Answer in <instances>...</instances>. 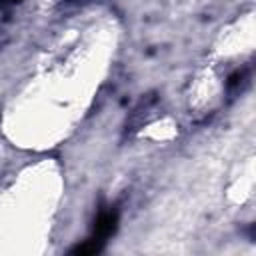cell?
Masks as SVG:
<instances>
[{
	"instance_id": "2",
	"label": "cell",
	"mask_w": 256,
	"mask_h": 256,
	"mask_svg": "<svg viewBox=\"0 0 256 256\" xmlns=\"http://www.w3.org/2000/svg\"><path fill=\"white\" fill-rule=\"evenodd\" d=\"M102 248H104V242H100V240H96V238H88L86 242L74 246L70 252H72V254H80V256H88V254H98Z\"/></svg>"
},
{
	"instance_id": "1",
	"label": "cell",
	"mask_w": 256,
	"mask_h": 256,
	"mask_svg": "<svg viewBox=\"0 0 256 256\" xmlns=\"http://www.w3.org/2000/svg\"><path fill=\"white\" fill-rule=\"evenodd\" d=\"M118 228V212L116 210H100L96 222H94V236L100 242H106Z\"/></svg>"
},
{
	"instance_id": "3",
	"label": "cell",
	"mask_w": 256,
	"mask_h": 256,
	"mask_svg": "<svg viewBox=\"0 0 256 256\" xmlns=\"http://www.w3.org/2000/svg\"><path fill=\"white\" fill-rule=\"evenodd\" d=\"M4 2H20V0H0V4H4Z\"/></svg>"
}]
</instances>
